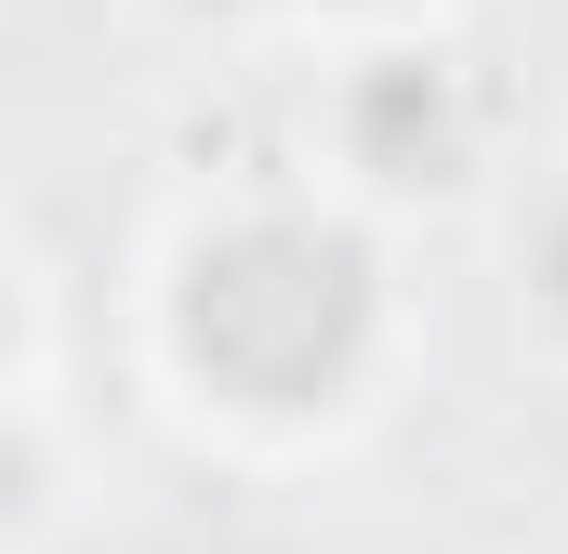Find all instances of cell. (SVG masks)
Listing matches in <instances>:
<instances>
[{"instance_id": "6da1fadb", "label": "cell", "mask_w": 568, "mask_h": 554, "mask_svg": "<svg viewBox=\"0 0 568 554\" xmlns=\"http://www.w3.org/2000/svg\"><path fill=\"white\" fill-rule=\"evenodd\" d=\"M371 343V265L331 225H239L185 277V357L239 397H331Z\"/></svg>"}]
</instances>
